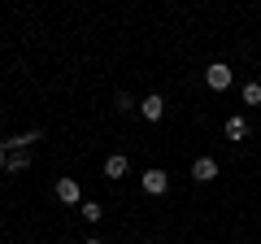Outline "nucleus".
Wrapping results in <instances>:
<instances>
[{
    "mask_svg": "<svg viewBox=\"0 0 261 244\" xmlns=\"http://www.w3.org/2000/svg\"><path fill=\"white\" fill-rule=\"evenodd\" d=\"M83 244H105V240H96V235H92V240H83Z\"/></svg>",
    "mask_w": 261,
    "mask_h": 244,
    "instance_id": "ddd939ff",
    "label": "nucleus"
},
{
    "mask_svg": "<svg viewBox=\"0 0 261 244\" xmlns=\"http://www.w3.org/2000/svg\"><path fill=\"white\" fill-rule=\"evenodd\" d=\"M113 109H118V113H126V109H140V105L130 101L126 92H113Z\"/></svg>",
    "mask_w": 261,
    "mask_h": 244,
    "instance_id": "f8f14e48",
    "label": "nucleus"
},
{
    "mask_svg": "<svg viewBox=\"0 0 261 244\" xmlns=\"http://www.w3.org/2000/svg\"><path fill=\"white\" fill-rule=\"evenodd\" d=\"M140 188H144V197H166V192H170V175H166V170H144Z\"/></svg>",
    "mask_w": 261,
    "mask_h": 244,
    "instance_id": "f257e3e1",
    "label": "nucleus"
},
{
    "mask_svg": "<svg viewBox=\"0 0 261 244\" xmlns=\"http://www.w3.org/2000/svg\"><path fill=\"white\" fill-rule=\"evenodd\" d=\"M192 179H196V183H214V179H218V157H209V153H205V157H196L192 161Z\"/></svg>",
    "mask_w": 261,
    "mask_h": 244,
    "instance_id": "20e7f679",
    "label": "nucleus"
},
{
    "mask_svg": "<svg viewBox=\"0 0 261 244\" xmlns=\"http://www.w3.org/2000/svg\"><path fill=\"white\" fill-rule=\"evenodd\" d=\"M140 113H144V122H161V118H166V96H157V92L144 96V101H140Z\"/></svg>",
    "mask_w": 261,
    "mask_h": 244,
    "instance_id": "39448f33",
    "label": "nucleus"
},
{
    "mask_svg": "<svg viewBox=\"0 0 261 244\" xmlns=\"http://www.w3.org/2000/svg\"><path fill=\"white\" fill-rule=\"evenodd\" d=\"M240 101L244 105H261V83H257V79H248V83L240 87Z\"/></svg>",
    "mask_w": 261,
    "mask_h": 244,
    "instance_id": "9d476101",
    "label": "nucleus"
},
{
    "mask_svg": "<svg viewBox=\"0 0 261 244\" xmlns=\"http://www.w3.org/2000/svg\"><path fill=\"white\" fill-rule=\"evenodd\" d=\"M57 201L61 205H83V188H79V179H57Z\"/></svg>",
    "mask_w": 261,
    "mask_h": 244,
    "instance_id": "7ed1b4c3",
    "label": "nucleus"
},
{
    "mask_svg": "<svg viewBox=\"0 0 261 244\" xmlns=\"http://www.w3.org/2000/svg\"><path fill=\"white\" fill-rule=\"evenodd\" d=\"M39 140H44V131H39V127H31V131H22V135H13V149H31V144H39Z\"/></svg>",
    "mask_w": 261,
    "mask_h": 244,
    "instance_id": "1a4fd4ad",
    "label": "nucleus"
},
{
    "mask_svg": "<svg viewBox=\"0 0 261 244\" xmlns=\"http://www.w3.org/2000/svg\"><path fill=\"white\" fill-rule=\"evenodd\" d=\"M79 214H83L87 223H100V218H105V205H100V201H83V205H79Z\"/></svg>",
    "mask_w": 261,
    "mask_h": 244,
    "instance_id": "9b49d317",
    "label": "nucleus"
},
{
    "mask_svg": "<svg viewBox=\"0 0 261 244\" xmlns=\"http://www.w3.org/2000/svg\"><path fill=\"white\" fill-rule=\"evenodd\" d=\"M205 83H209V87H214V92H226V87H231V83H235V70H231V66H226V61H214V66H209V70H205Z\"/></svg>",
    "mask_w": 261,
    "mask_h": 244,
    "instance_id": "f03ea898",
    "label": "nucleus"
},
{
    "mask_svg": "<svg viewBox=\"0 0 261 244\" xmlns=\"http://www.w3.org/2000/svg\"><path fill=\"white\" fill-rule=\"evenodd\" d=\"M222 131H226V140H248V122H244L240 113H235V118H226V127H222Z\"/></svg>",
    "mask_w": 261,
    "mask_h": 244,
    "instance_id": "6e6552de",
    "label": "nucleus"
},
{
    "mask_svg": "<svg viewBox=\"0 0 261 244\" xmlns=\"http://www.w3.org/2000/svg\"><path fill=\"white\" fill-rule=\"evenodd\" d=\"M126 170H130L126 153H109V157H105V179H113V183H118V179H126Z\"/></svg>",
    "mask_w": 261,
    "mask_h": 244,
    "instance_id": "423d86ee",
    "label": "nucleus"
},
{
    "mask_svg": "<svg viewBox=\"0 0 261 244\" xmlns=\"http://www.w3.org/2000/svg\"><path fill=\"white\" fill-rule=\"evenodd\" d=\"M27 166H31V153L27 149H13L9 157H5V175H22Z\"/></svg>",
    "mask_w": 261,
    "mask_h": 244,
    "instance_id": "0eeeda50",
    "label": "nucleus"
}]
</instances>
